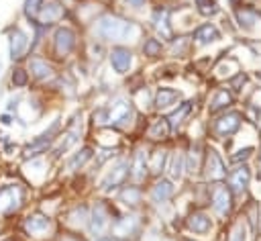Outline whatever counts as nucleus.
I'll return each mask as SVG.
<instances>
[{
	"mask_svg": "<svg viewBox=\"0 0 261 241\" xmlns=\"http://www.w3.org/2000/svg\"><path fill=\"white\" fill-rule=\"evenodd\" d=\"M194 39L198 45H210V43H216L220 39V31L212 23H204L202 27H198L194 31Z\"/></svg>",
	"mask_w": 261,
	"mask_h": 241,
	"instance_id": "obj_19",
	"label": "nucleus"
},
{
	"mask_svg": "<svg viewBox=\"0 0 261 241\" xmlns=\"http://www.w3.org/2000/svg\"><path fill=\"white\" fill-rule=\"evenodd\" d=\"M25 200V192L21 186H3L0 188V215H13L21 209Z\"/></svg>",
	"mask_w": 261,
	"mask_h": 241,
	"instance_id": "obj_4",
	"label": "nucleus"
},
{
	"mask_svg": "<svg viewBox=\"0 0 261 241\" xmlns=\"http://www.w3.org/2000/svg\"><path fill=\"white\" fill-rule=\"evenodd\" d=\"M257 164L261 166V149H259V157H257ZM259 178H261V174H259Z\"/></svg>",
	"mask_w": 261,
	"mask_h": 241,
	"instance_id": "obj_43",
	"label": "nucleus"
},
{
	"mask_svg": "<svg viewBox=\"0 0 261 241\" xmlns=\"http://www.w3.org/2000/svg\"><path fill=\"white\" fill-rule=\"evenodd\" d=\"M186 157L180 153V151H176L173 153V157H171V164H169V174H171V180H180L182 176H184V170H186Z\"/></svg>",
	"mask_w": 261,
	"mask_h": 241,
	"instance_id": "obj_27",
	"label": "nucleus"
},
{
	"mask_svg": "<svg viewBox=\"0 0 261 241\" xmlns=\"http://www.w3.org/2000/svg\"><path fill=\"white\" fill-rule=\"evenodd\" d=\"M249 182H251V170H249L247 164L237 166V168L229 174V190L235 192V194L245 192L247 186H249Z\"/></svg>",
	"mask_w": 261,
	"mask_h": 241,
	"instance_id": "obj_9",
	"label": "nucleus"
},
{
	"mask_svg": "<svg viewBox=\"0 0 261 241\" xmlns=\"http://www.w3.org/2000/svg\"><path fill=\"white\" fill-rule=\"evenodd\" d=\"M127 3V7H131V9H141L143 5H145V0H125Z\"/></svg>",
	"mask_w": 261,
	"mask_h": 241,
	"instance_id": "obj_41",
	"label": "nucleus"
},
{
	"mask_svg": "<svg viewBox=\"0 0 261 241\" xmlns=\"http://www.w3.org/2000/svg\"><path fill=\"white\" fill-rule=\"evenodd\" d=\"M143 53L149 57H157L161 53V41L159 39H147L143 43Z\"/></svg>",
	"mask_w": 261,
	"mask_h": 241,
	"instance_id": "obj_34",
	"label": "nucleus"
},
{
	"mask_svg": "<svg viewBox=\"0 0 261 241\" xmlns=\"http://www.w3.org/2000/svg\"><path fill=\"white\" fill-rule=\"evenodd\" d=\"M171 194H173V184H171L169 180H159V182L153 186V190H151V200L157 202V204H161V202L169 200Z\"/></svg>",
	"mask_w": 261,
	"mask_h": 241,
	"instance_id": "obj_21",
	"label": "nucleus"
},
{
	"mask_svg": "<svg viewBox=\"0 0 261 241\" xmlns=\"http://www.w3.org/2000/svg\"><path fill=\"white\" fill-rule=\"evenodd\" d=\"M121 202H125L127 206H137L141 202V188L139 186H127L121 192Z\"/></svg>",
	"mask_w": 261,
	"mask_h": 241,
	"instance_id": "obj_31",
	"label": "nucleus"
},
{
	"mask_svg": "<svg viewBox=\"0 0 261 241\" xmlns=\"http://www.w3.org/2000/svg\"><path fill=\"white\" fill-rule=\"evenodd\" d=\"M129 170H131V166H129L127 159H119V162L115 164V168L100 182V190L102 192H113L119 186H123L127 182V178H129Z\"/></svg>",
	"mask_w": 261,
	"mask_h": 241,
	"instance_id": "obj_5",
	"label": "nucleus"
},
{
	"mask_svg": "<svg viewBox=\"0 0 261 241\" xmlns=\"http://www.w3.org/2000/svg\"><path fill=\"white\" fill-rule=\"evenodd\" d=\"M98 241H115V239H110V237H102V239H98Z\"/></svg>",
	"mask_w": 261,
	"mask_h": 241,
	"instance_id": "obj_44",
	"label": "nucleus"
},
{
	"mask_svg": "<svg viewBox=\"0 0 261 241\" xmlns=\"http://www.w3.org/2000/svg\"><path fill=\"white\" fill-rule=\"evenodd\" d=\"M49 229H51V219L41 215V213H35L31 217H27V221H25V231L29 235H37L39 237V235H45Z\"/></svg>",
	"mask_w": 261,
	"mask_h": 241,
	"instance_id": "obj_14",
	"label": "nucleus"
},
{
	"mask_svg": "<svg viewBox=\"0 0 261 241\" xmlns=\"http://www.w3.org/2000/svg\"><path fill=\"white\" fill-rule=\"evenodd\" d=\"M186 170H188L190 174H194V172L200 170V147H198V145H196V147L190 151V155L186 157Z\"/></svg>",
	"mask_w": 261,
	"mask_h": 241,
	"instance_id": "obj_33",
	"label": "nucleus"
},
{
	"mask_svg": "<svg viewBox=\"0 0 261 241\" xmlns=\"http://www.w3.org/2000/svg\"><path fill=\"white\" fill-rule=\"evenodd\" d=\"M247 80H249V78H247V74L239 72V74H237V76L231 80V86H233V90H235V92H241V90H243V86L247 84Z\"/></svg>",
	"mask_w": 261,
	"mask_h": 241,
	"instance_id": "obj_36",
	"label": "nucleus"
},
{
	"mask_svg": "<svg viewBox=\"0 0 261 241\" xmlns=\"http://www.w3.org/2000/svg\"><path fill=\"white\" fill-rule=\"evenodd\" d=\"M92 157V147H84V149H80L78 153H73L69 159H67V170L69 172H76V170H80L88 159Z\"/></svg>",
	"mask_w": 261,
	"mask_h": 241,
	"instance_id": "obj_26",
	"label": "nucleus"
},
{
	"mask_svg": "<svg viewBox=\"0 0 261 241\" xmlns=\"http://www.w3.org/2000/svg\"><path fill=\"white\" fill-rule=\"evenodd\" d=\"M153 27L157 29V33L163 39H171V27H169V19H167V11H155L153 13Z\"/></svg>",
	"mask_w": 261,
	"mask_h": 241,
	"instance_id": "obj_25",
	"label": "nucleus"
},
{
	"mask_svg": "<svg viewBox=\"0 0 261 241\" xmlns=\"http://www.w3.org/2000/svg\"><path fill=\"white\" fill-rule=\"evenodd\" d=\"M147 170H149L147 155H145L143 149H139L135 153V162H133V178H135V182H143L147 178Z\"/></svg>",
	"mask_w": 261,
	"mask_h": 241,
	"instance_id": "obj_23",
	"label": "nucleus"
},
{
	"mask_svg": "<svg viewBox=\"0 0 261 241\" xmlns=\"http://www.w3.org/2000/svg\"><path fill=\"white\" fill-rule=\"evenodd\" d=\"M61 15H63V7L57 3V0H43L39 11H37V19L43 25H49V23L61 19Z\"/></svg>",
	"mask_w": 261,
	"mask_h": 241,
	"instance_id": "obj_13",
	"label": "nucleus"
},
{
	"mask_svg": "<svg viewBox=\"0 0 261 241\" xmlns=\"http://www.w3.org/2000/svg\"><path fill=\"white\" fill-rule=\"evenodd\" d=\"M31 72H33V76L35 78H39V80H45V78H49L51 76V65L45 61V59H39V57H33L31 59Z\"/></svg>",
	"mask_w": 261,
	"mask_h": 241,
	"instance_id": "obj_30",
	"label": "nucleus"
},
{
	"mask_svg": "<svg viewBox=\"0 0 261 241\" xmlns=\"http://www.w3.org/2000/svg\"><path fill=\"white\" fill-rule=\"evenodd\" d=\"M80 133H82V129H80V127L69 129V131L63 135V139H61V141L55 145V149L51 151V153H53V157H61V155H63V153H65V151H67V149H69V147H71V145L78 141Z\"/></svg>",
	"mask_w": 261,
	"mask_h": 241,
	"instance_id": "obj_20",
	"label": "nucleus"
},
{
	"mask_svg": "<svg viewBox=\"0 0 261 241\" xmlns=\"http://www.w3.org/2000/svg\"><path fill=\"white\" fill-rule=\"evenodd\" d=\"M110 225V219H108V206L104 202H96L94 204V211H92V217H90V233L94 237H100L106 227Z\"/></svg>",
	"mask_w": 261,
	"mask_h": 241,
	"instance_id": "obj_10",
	"label": "nucleus"
},
{
	"mask_svg": "<svg viewBox=\"0 0 261 241\" xmlns=\"http://www.w3.org/2000/svg\"><path fill=\"white\" fill-rule=\"evenodd\" d=\"M259 17H261V13L255 11V9H251V7H243L241 11H237V21H239L241 29H245V31L253 29V25L257 23Z\"/></svg>",
	"mask_w": 261,
	"mask_h": 241,
	"instance_id": "obj_24",
	"label": "nucleus"
},
{
	"mask_svg": "<svg viewBox=\"0 0 261 241\" xmlns=\"http://www.w3.org/2000/svg\"><path fill=\"white\" fill-rule=\"evenodd\" d=\"M96 37L102 41H133L139 37V27L133 21H125L115 15H104L94 25Z\"/></svg>",
	"mask_w": 261,
	"mask_h": 241,
	"instance_id": "obj_1",
	"label": "nucleus"
},
{
	"mask_svg": "<svg viewBox=\"0 0 261 241\" xmlns=\"http://www.w3.org/2000/svg\"><path fill=\"white\" fill-rule=\"evenodd\" d=\"M241 125H243V115L239 111H231L212 123V133L216 139H225V137L235 135L241 129Z\"/></svg>",
	"mask_w": 261,
	"mask_h": 241,
	"instance_id": "obj_3",
	"label": "nucleus"
},
{
	"mask_svg": "<svg viewBox=\"0 0 261 241\" xmlns=\"http://www.w3.org/2000/svg\"><path fill=\"white\" fill-rule=\"evenodd\" d=\"M41 3H43V0H27V3H25V13H27L29 19H35L37 17V11H39Z\"/></svg>",
	"mask_w": 261,
	"mask_h": 241,
	"instance_id": "obj_37",
	"label": "nucleus"
},
{
	"mask_svg": "<svg viewBox=\"0 0 261 241\" xmlns=\"http://www.w3.org/2000/svg\"><path fill=\"white\" fill-rule=\"evenodd\" d=\"M251 153H253V147H245V149L237 151V155H233V157H231V162H235V164H239V162H245V159H247Z\"/></svg>",
	"mask_w": 261,
	"mask_h": 241,
	"instance_id": "obj_40",
	"label": "nucleus"
},
{
	"mask_svg": "<svg viewBox=\"0 0 261 241\" xmlns=\"http://www.w3.org/2000/svg\"><path fill=\"white\" fill-rule=\"evenodd\" d=\"M231 105H233V94H231L227 88H222V90H218V92L212 96V100H210V105H208V111L214 115V113H218V111L229 109Z\"/></svg>",
	"mask_w": 261,
	"mask_h": 241,
	"instance_id": "obj_22",
	"label": "nucleus"
},
{
	"mask_svg": "<svg viewBox=\"0 0 261 241\" xmlns=\"http://www.w3.org/2000/svg\"><path fill=\"white\" fill-rule=\"evenodd\" d=\"M13 82H15V86H25L27 84V72L25 70H15Z\"/></svg>",
	"mask_w": 261,
	"mask_h": 241,
	"instance_id": "obj_39",
	"label": "nucleus"
},
{
	"mask_svg": "<svg viewBox=\"0 0 261 241\" xmlns=\"http://www.w3.org/2000/svg\"><path fill=\"white\" fill-rule=\"evenodd\" d=\"M182 241H194V239H182Z\"/></svg>",
	"mask_w": 261,
	"mask_h": 241,
	"instance_id": "obj_45",
	"label": "nucleus"
},
{
	"mask_svg": "<svg viewBox=\"0 0 261 241\" xmlns=\"http://www.w3.org/2000/svg\"><path fill=\"white\" fill-rule=\"evenodd\" d=\"M169 131H171V127H169L167 119H157L151 125V129H149V137L151 139H167L169 137Z\"/></svg>",
	"mask_w": 261,
	"mask_h": 241,
	"instance_id": "obj_28",
	"label": "nucleus"
},
{
	"mask_svg": "<svg viewBox=\"0 0 261 241\" xmlns=\"http://www.w3.org/2000/svg\"><path fill=\"white\" fill-rule=\"evenodd\" d=\"M229 241H247V233H245V225H243V223H239V225L233 229Z\"/></svg>",
	"mask_w": 261,
	"mask_h": 241,
	"instance_id": "obj_38",
	"label": "nucleus"
},
{
	"mask_svg": "<svg viewBox=\"0 0 261 241\" xmlns=\"http://www.w3.org/2000/svg\"><path fill=\"white\" fill-rule=\"evenodd\" d=\"M210 202L218 217H229L233 209V192L225 184H214L210 190Z\"/></svg>",
	"mask_w": 261,
	"mask_h": 241,
	"instance_id": "obj_6",
	"label": "nucleus"
},
{
	"mask_svg": "<svg viewBox=\"0 0 261 241\" xmlns=\"http://www.w3.org/2000/svg\"><path fill=\"white\" fill-rule=\"evenodd\" d=\"M0 123H3V125H11V117L9 115H3V117H0Z\"/></svg>",
	"mask_w": 261,
	"mask_h": 241,
	"instance_id": "obj_42",
	"label": "nucleus"
},
{
	"mask_svg": "<svg viewBox=\"0 0 261 241\" xmlns=\"http://www.w3.org/2000/svg\"><path fill=\"white\" fill-rule=\"evenodd\" d=\"M131 119H133V107L129 100H123V98L94 113V123L98 125H127Z\"/></svg>",
	"mask_w": 261,
	"mask_h": 241,
	"instance_id": "obj_2",
	"label": "nucleus"
},
{
	"mask_svg": "<svg viewBox=\"0 0 261 241\" xmlns=\"http://www.w3.org/2000/svg\"><path fill=\"white\" fill-rule=\"evenodd\" d=\"M57 127H59V121H53V123H51V127H49L45 133H41L39 137H35L31 143H27V145H25L23 155H25V157H35V155L43 153V151L53 143L55 133H57Z\"/></svg>",
	"mask_w": 261,
	"mask_h": 241,
	"instance_id": "obj_7",
	"label": "nucleus"
},
{
	"mask_svg": "<svg viewBox=\"0 0 261 241\" xmlns=\"http://www.w3.org/2000/svg\"><path fill=\"white\" fill-rule=\"evenodd\" d=\"M186 225H188V229H190L192 233H196V235H208L210 229H212V221H210V217H208L206 213H192V215L188 217Z\"/></svg>",
	"mask_w": 261,
	"mask_h": 241,
	"instance_id": "obj_16",
	"label": "nucleus"
},
{
	"mask_svg": "<svg viewBox=\"0 0 261 241\" xmlns=\"http://www.w3.org/2000/svg\"><path fill=\"white\" fill-rule=\"evenodd\" d=\"M141 231V223L137 217H125V219H119L115 223V233L121 237V239H129V233L133 235V239L139 235Z\"/></svg>",
	"mask_w": 261,
	"mask_h": 241,
	"instance_id": "obj_17",
	"label": "nucleus"
},
{
	"mask_svg": "<svg viewBox=\"0 0 261 241\" xmlns=\"http://www.w3.org/2000/svg\"><path fill=\"white\" fill-rule=\"evenodd\" d=\"M204 170H206V180H210V182H218V180L227 178V166L222 162V157L218 155V151L212 149V147L206 151V166H204Z\"/></svg>",
	"mask_w": 261,
	"mask_h": 241,
	"instance_id": "obj_8",
	"label": "nucleus"
},
{
	"mask_svg": "<svg viewBox=\"0 0 261 241\" xmlns=\"http://www.w3.org/2000/svg\"><path fill=\"white\" fill-rule=\"evenodd\" d=\"M182 98V92L176 88H169V86H161L155 94V107L157 109H167L171 105H176Z\"/></svg>",
	"mask_w": 261,
	"mask_h": 241,
	"instance_id": "obj_18",
	"label": "nucleus"
},
{
	"mask_svg": "<svg viewBox=\"0 0 261 241\" xmlns=\"http://www.w3.org/2000/svg\"><path fill=\"white\" fill-rule=\"evenodd\" d=\"M73 47H76V33L71 29H67V27L57 29V33H55V51L59 55H67Z\"/></svg>",
	"mask_w": 261,
	"mask_h": 241,
	"instance_id": "obj_15",
	"label": "nucleus"
},
{
	"mask_svg": "<svg viewBox=\"0 0 261 241\" xmlns=\"http://www.w3.org/2000/svg\"><path fill=\"white\" fill-rule=\"evenodd\" d=\"M190 111H192V102H182L178 111H173V113L169 115V119H167L169 127H171V129H176V127H178V125H180V123L190 115Z\"/></svg>",
	"mask_w": 261,
	"mask_h": 241,
	"instance_id": "obj_29",
	"label": "nucleus"
},
{
	"mask_svg": "<svg viewBox=\"0 0 261 241\" xmlns=\"http://www.w3.org/2000/svg\"><path fill=\"white\" fill-rule=\"evenodd\" d=\"M9 47H11V59H21L25 55V51L29 49V37L23 29H13L11 31V39H9Z\"/></svg>",
	"mask_w": 261,
	"mask_h": 241,
	"instance_id": "obj_12",
	"label": "nucleus"
},
{
	"mask_svg": "<svg viewBox=\"0 0 261 241\" xmlns=\"http://www.w3.org/2000/svg\"><path fill=\"white\" fill-rule=\"evenodd\" d=\"M196 7H198V13L204 17H214L220 11L216 0H196Z\"/></svg>",
	"mask_w": 261,
	"mask_h": 241,
	"instance_id": "obj_32",
	"label": "nucleus"
},
{
	"mask_svg": "<svg viewBox=\"0 0 261 241\" xmlns=\"http://www.w3.org/2000/svg\"><path fill=\"white\" fill-rule=\"evenodd\" d=\"M110 65L117 74H127L133 65V53L127 47H115L110 51Z\"/></svg>",
	"mask_w": 261,
	"mask_h": 241,
	"instance_id": "obj_11",
	"label": "nucleus"
},
{
	"mask_svg": "<svg viewBox=\"0 0 261 241\" xmlns=\"http://www.w3.org/2000/svg\"><path fill=\"white\" fill-rule=\"evenodd\" d=\"M165 162H167V153H165V151H155V153H153V162H151V170H153L155 174L163 172Z\"/></svg>",
	"mask_w": 261,
	"mask_h": 241,
	"instance_id": "obj_35",
	"label": "nucleus"
}]
</instances>
